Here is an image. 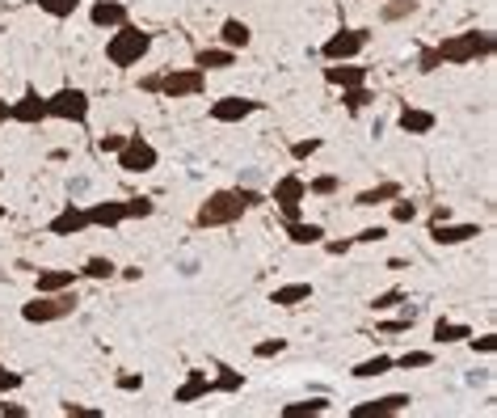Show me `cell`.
<instances>
[{
  "mask_svg": "<svg viewBox=\"0 0 497 418\" xmlns=\"http://www.w3.org/2000/svg\"><path fill=\"white\" fill-rule=\"evenodd\" d=\"M493 47L497 43H493L489 30H464V34L443 38L438 47H422L417 68H422V73H435V68H443V63H476V60H489Z\"/></svg>",
  "mask_w": 497,
  "mask_h": 418,
  "instance_id": "6da1fadb",
  "label": "cell"
},
{
  "mask_svg": "<svg viewBox=\"0 0 497 418\" xmlns=\"http://www.w3.org/2000/svg\"><path fill=\"white\" fill-rule=\"evenodd\" d=\"M266 195H257L249 186H232V190H215L198 203L195 224L198 228H228V224H241V216H249L253 208H262Z\"/></svg>",
  "mask_w": 497,
  "mask_h": 418,
  "instance_id": "7a4b0ae2",
  "label": "cell"
},
{
  "mask_svg": "<svg viewBox=\"0 0 497 418\" xmlns=\"http://www.w3.org/2000/svg\"><path fill=\"white\" fill-rule=\"evenodd\" d=\"M148 51H152V34L131 22H122V25H114V34H110V43H106V60L127 73V68H135V63L144 60Z\"/></svg>",
  "mask_w": 497,
  "mask_h": 418,
  "instance_id": "3957f363",
  "label": "cell"
},
{
  "mask_svg": "<svg viewBox=\"0 0 497 418\" xmlns=\"http://www.w3.org/2000/svg\"><path fill=\"white\" fill-rule=\"evenodd\" d=\"M139 89H148V93H165V98H198V93L206 89V73H198V68H169V73L144 76Z\"/></svg>",
  "mask_w": 497,
  "mask_h": 418,
  "instance_id": "277c9868",
  "label": "cell"
},
{
  "mask_svg": "<svg viewBox=\"0 0 497 418\" xmlns=\"http://www.w3.org/2000/svg\"><path fill=\"white\" fill-rule=\"evenodd\" d=\"M76 292L72 287H63V292H38L34 300H25L22 305V321H30V326H51V321H63L76 313Z\"/></svg>",
  "mask_w": 497,
  "mask_h": 418,
  "instance_id": "5b68a950",
  "label": "cell"
},
{
  "mask_svg": "<svg viewBox=\"0 0 497 418\" xmlns=\"http://www.w3.org/2000/svg\"><path fill=\"white\" fill-rule=\"evenodd\" d=\"M367 43H371V30H367V25H346V30H333V34L325 38L320 55H325L329 63L354 60V55H363L367 51Z\"/></svg>",
  "mask_w": 497,
  "mask_h": 418,
  "instance_id": "8992f818",
  "label": "cell"
},
{
  "mask_svg": "<svg viewBox=\"0 0 497 418\" xmlns=\"http://www.w3.org/2000/svg\"><path fill=\"white\" fill-rule=\"evenodd\" d=\"M47 119H63V123H89V93L85 89H60V93H51L47 98Z\"/></svg>",
  "mask_w": 497,
  "mask_h": 418,
  "instance_id": "52a82bcc",
  "label": "cell"
},
{
  "mask_svg": "<svg viewBox=\"0 0 497 418\" xmlns=\"http://www.w3.org/2000/svg\"><path fill=\"white\" fill-rule=\"evenodd\" d=\"M114 157H119L122 173H152L157 170V160H160V152H157L152 140H144L139 131H135V136H127V144H122Z\"/></svg>",
  "mask_w": 497,
  "mask_h": 418,
  "instance_id": "ba28073f",
  "label": "cell"
},
{
  "mask_svg": "<svg viewBox=\"0 0 497 418\" xmlns=\"http://www.w3.org/2000/svg\"><path fill=\"white\" fill-rule=\"evenodd\" d=\"M274 208L282 211V224H292L300 220V211H303V199H308V182H303L300 173H282L279 182H274Z\"/></svg>",
  "mask_w": 497,
  "mask_h": 418,
  "instance_id": "9c48e42d",
  "label": "cell"
},
{
  "mask_svg": "<svg viewBox=\"0 0 497 418\" xmlns=\"http://www.w3.org/2000/svg\"><path fill=\"white\" fill-rule=\"evenodd\" d=\"M413 406L409 394H388V397H376V402H358L350 410V418H388V414H405Z\"/></svg>",
  "mask_w": 497,
  "mask_h": 418,
  "instance_id": "30bf717a",
  "label": "cell"
},
{
  "mask_svg": "<svg viewBox=\"0 0 497 418\" xmlns=\"http://www.w3.org/2000/svg\"><path fill=\"white\" fill-rule=\"evenodd\" d=\"M85 220H89V228H119L122 220H131L127 216V203L122 199H101V203H93V208H85Z\"/></svg>",
  "mask_w": 497,
  "mask_h": 418,
  "instance_id": "8fae6325",
  "label": "cell"
},
{
  "mask_svg": "<svg viewBox=\"0 0 497 418\" xmlns=\"http://www.w3.org/2000/svg\"><path fill=\"white\" fill-rule=\"evenodd\" d=\"M9 119H13V123H25V127L43 123V119H47V98H43L38 89H25L22 98L9 106Z\"/></svg>",
  "mask_w": 497,
  "mask_h": 418,
  "instance_id": "7c38bea8",
  "label": "cell"
},
{
  "mask_svg": "<svg viewBox=\"0 0 497 418\" xmlns=\"http://www.w3.org/2000/svg\"><path fill=\"white\" fill-rule=\"evenodd\" d=\"M476 237H481V224H473V220H464V224L438 220V224H430V241H435V246H464V241H476Z\"/></svg>",
  "mask_w": 497,
  "mask_h": 418,
  "instance_id": "4fadbf2b",
  "label": "cell"
},
{
  "mask_svg": "<svg viewBox=\"0 0 497 418\" xmlns=\"http://www.w3.org/2000/svg\"><path fill=\"white\" fill-rule=\"evenodd\" d=\"M262 111V102L253 98H219L211 102V119L215 123H241V119H249V114Z\"/></svg>",
  "mask_w": 497,
  "mask_h": 418,
  "instance_id": "5bb4252c",
  "label": "cell"
},
{
  "mask_svg": "<svg viewBox=\"0 0 497 418\" xmlns=\"http://www.w3.org/2000/svg\"><path fill=\"white\" fill-rule=\"evenodd\" d=\"M206 394H215L211 376H206L203 368H190V376H186V384L173 394V402H177V406H195V402H203Z\"/></svg>",
  "mask_w": 497,
  "mask_h": 418,
  "instance_id": "9a60e30c",
  "label": "cell"
},
{
  "mask_svg": "<svg viewBox=\"0 0 497 418\" xmlns=\"http://www.w3.org/2000/svg\"><path fill=\"white\" fill-rule=\"evenodd\" d=\"M325 81H329V85H338V89L367 85V68H363V63H350V60L325 63Z\"/></svg>",
  "mask_w": 497,
  "mask_h": 418,
  "instance_id": "2e32d148",
  "label": "cell"
},
{
  "mask_svg": "<svg viewBox=\"0 0 497 418\" xmlns=\"http://www.w3.org/2000/svg\"><path fill=\"white\" fill-rule=\"evenodd\" d=\"M89 22L98 25V30H114V25L127 22V5L122 0H93L89 5Z\"/></svg>",
  "mask_w": 497,
  "mask_h": 418,
  "instance_id": "e0dca14e",
  "label": "cell"
},
{
  "mask_svg": "<svg viewBox=\"0 0 497 418\" xmlns=\"http://www.w3.org/2000/svg\"><path fill=\"white\" fill-rule=\"evenodd\" d=\"M89 220H85V208H76V203H68V208L55 216V220L47 224V233L51 237H76V233H85Z\"/></svg>",
  "mask_w": 497,
  "mask_h": 418,
  "instance_id": "ac0fdd59",
  "label": "cell"
},
{
  "mask_svg": "<svg viewBox=\"0 0 497 418\" xmlns=\"http://www.w3.org/2000/svg\"><path fill=\"white\" fill-rule=\"evenodd\" d=\"M397 123L400 131H409V136H430L435 131V111H422V106H405V111L397 114Z\"/></svg>",
  "mask_w": 497,
  "mask_h": 418,
  "instance_id": "d6986e66",
  "label": "cell"
},
{
  "mask_svg": "<svg viewBox=\"0 0 497 418\" xmlns=\"http://www.w3.org/2000/svg\"><path fill=\"white\" fill-rule=\"evenodd\" d=\"M236 63V51L232 47H203L195 51V68L198 73H224V68H232Z\"/></svg>",
  "mask_w": 497,
  "mask_h": 418,
  "instance_id": "ffe728a7",
  "label": "cell"
},
{
  "mask_svg": "<svg viewBox=\"0 0 497 418\" xmlns=\"http://www.w3.org/2000/svg\"><path fill=\"white\" fill-rule=\"evenodd\" d=\"M219 38H224V47L244 51L253 43V30H249V22H241V17H228V22L219 25Z\"/></svg>",
  "mask_w": 497,
  "mask_h": 418,
  "instance_id": "44dd1931",
  "label": "cell"
},
{
  "mask_svg": "<svg viewBox=\"0 0 497 418\" xmlns=\"http://www.w3.org/2000/svg\"><path fill=\"white\" fill-rule=\"evenodd\" d=\"M270 300L279 308H295V305H303V300H312V283H282V287L270 292Z\"/></svg>",
  "mask_w": 497,
  "mask_h": 418,
  "instance_id": "7402d4cb",
  "label": "cell"
},
{
  "mask_svg": "<svg viewBox=\"0 0 497 418\" xmlns=\"http://www.w3.org/2000/svg\"><path fill=\"white\" fill-rule=\"evenodd\" d=\"M397 195H400L397 182H379V186H367V190H358V195H354V203H358V208H379V203H392Z\"/></svg>",
  "mask_w": 497,
  "mask_h": 418,
  "instance_id": "603a6c76",
  "label": "cell"
},
{
  "mask_svg": "<svg viewBox=\"0 0 497 418\" xmlns=\"http://www.w3.org/2000/svg\"><path fill=\"white\" fill-rule=\"evenodd\" d=\"M468 334H473V326H460V321H435V343L438 346H455V343H468Z\"/></svg>",
  "mask_w": 497,
  "mask_h": 418,
  "instance_id": "cb8c5ba5",
  "label": "cell"
},
{
  "mask_svg": "<svg viewBox=\"0 0 497 418\" xmlns=\"http://www.w3.org/2000/svg\"><path fill=\"white\" fill-rule=\"evenodd\" d=\"M81 275L60 267V271H38V292H63V287H76Z\"/></svg>",
  "mask_w": 497,
  "mask_h": 418,
  "instance_id": "d4e9b609",
  "label": "cell"
},
{
  "mask_svg": "<svg viewBox=\"0 0 497 418\" xmlns=\"http://www.w3.org/2000/svg\"><path fill=\"white\" fill-rule=\"evenodd\" d=\"M287 237H292V246H320V241H325V228H320V224L292 220L287 224Z\"/></svg>",
  "mask_w": 497,
  "mask_h": 418,
  "instance_id": "484cf974",
  "label": "cell"
},
{
  "mask_svg": "<svg viewBox=\"0 0 497 418\" xmlns=\"http://www.w3.org/2000/svg\"><path fill=\"white\" fill-rule=\"evenodd\" d=\"M325 410H329L325 397H308V402H287L279 414L282 418H312V414H325Z\"/></svg>",
  "mask_w": 497,
  "mask_h": 418,
  "instance_id": "4316f807",
  "label": "cell"
},
{
  "mask_svg": "<svg viewBox=\"0 0 497 418\" xmlns=\"http://www.w3.org/2000/svg\"><path fill=\"white\" fill-rule=\"evenodd\" d=\"M215 394H241L244 389V376L236 368H228V364H215Z\"/></svg>",
  "mask_w": 497,
  "mask_h": 418,
  "instance_id": "83f0119b",
  "label": "cell"
},
{
  "mask_svg": "<svg viewBox=\"0 0 497 418\" xmlns=\"http://www.w3.org/2000/svg\"><path fill=\"white\" fill-rule=\"evenodd\" d=\"M384 372H392V355L363 359V364L354 368V381H376V376H384Z\"/></svg>",
  "mask_w": 497,
  "mask_h": 418,
  "instance_id": "f1b7e54d",
  "label": "cell"
},
{
  "mask_svg": "<svg viewBox=\"0 0 497 418\" xmlns=\"http://www.w3.org/2000/svg\"><path fill=\"white\" fill-rule=\"evenodd\" d=\"M417 9H422L417 0H388V5L379 9V17H384V22H405V17H413Z\"/></svg>",
  "mask_w": 497,
  "mask_h": 418,
  "instance_id": "f546056e",
  "label": "cell"
},
{
  "mask_svg": "<svg viewBox=\"0 0 497 418\" xmlns=\"http://www.w3.org/2000/svg\"><path fill=\"white\" fill-rule=\"evenodd\" d=\"M81 275H85V279H114V275H119V267H114V258H89L85 267H81Z\"/></svg>",
  "mask_w": 497,
  "mask_h": 418,
  "instance_id": "4dcf8cb0",
  "label": "cell"
},
{
  "mask_svg": "<svg viewBox=\"0 0 497 418\" xmlns=\"http://www.w3.org/2000/svg\"><path fill=\"white\" fill-rule=\"evenodd\" d=\"M341 102H346V111H350V114H358V111H367V106H371V89H367V85L341 89Z\"/></svg>",
  "mask_w": 497,
  "mask_h": 418,
  "instance_id": "1f68e13d",
  "label": "cell"
},
{
  "mask_svg": "<svg viewBox=\"0 0 497 418\" xmlns=\"http://www.w3.org/2000/svg\"><path fill=\"white\" fill-rule=\"evenodd\" d=\"M430 364H435V351H405L400 359H392V368H405V372L430 368Z\"/></svg>",
  "mask_w": 497,
  "mask_h": 418,
  "instance_id": "d6a6232c",
  "label": "cell"
},
{
  "mask_svg": "<svg viewBox=\"0 0 497 418\" xmlns=\"http://www.w3.org/2000/svg\"><path fill=\"white\" fill-rule=\"evenodd\" d=\"M38 9L47 13V17H60L63 22V17H72V13L81 9V0H38Z\"/></svg>",
  "mask_w": 497,
  "mask_h": 418,
  "instance_id": "836d02e7",
  "label": "cell"
},
{
  "mask_svg": "<svg viewBox=\"0 0 497 418\" xmlns=\"http://www.w3.org/2000/svg\"><path fill=\"white\" fill-rule=\"evenodd\" d=\"M413 220H417V203L405 199V195H397L392 199V224H413Z\"/></svg>",
  "mask_w": 497,
  "mask_h": 418,
  "instance_id": "e575fe53",
  "label": "cell"
},
{
  "mask_svg": "<svg viewBox=\"0 0 497 418\" xmlns=\"http://www.w3.org/2000/svg\"><path fill=\"white\" fill-rule=\"evenodd\" d=\"M338 178H333V173H320V178H312V182H308V195H320V199H329V195H338Z\"/></svg>",
  "mask_w": 497,
  "mask_h": 418,
  "instance_id": "d590c367",
  "label": "cell"
},
{
  "mask_svg": "<svg viewBox=\"0 0 497 418\" xmlns=\"http://www.w3.org/2000/svg\"><path fill=\"white\" fill-rule=\"evenodd\" d=\"M22 384H25L22 372H13V368H5V364H0V397H5V394H17Z\"/></svg>",
  "mask_w": 497,
  "mask_h": 418,
  "instance_id": "8d00e7d4",
  "label": "cell"
},
{
  "mask_svg": "<svg viewBox=\"0 0 497 418\" xmlns=\"http://www.w3.org/2000/svg\"><path fill=\"white\" fill-rule=\"evenodd\" d=\"M413 321H417V313H413V308H405V313H400L397 321H388V326H379V334H405V330H413Z\"/></svg>",
  "mask_w": 497,
  "mask_h": 418,
  "instance_id": "74e56055",
  "label": "cell"
},
{
  "mask_svg": "<svg viewBox=\"0 0 497 418\" xmlns=\"http://www.w3.org/2000/svg\"><path fill=\"white\" fill-rule=\"evenodd\" d=\"M152 211H157L152 199H127V216H131V220H148Z\"/></svg>",
  "mask_w": 497,
  "mask_h": 418,
  "instance_id": "f35d334b",
  "label": "cell"
},
{
  "mask_svg": "<svg viewBox=\"0 0 497 418\" xmlns=\"http://www.w3.org/2000/svg\"><path fill=\"white\" fill-rule=\"evenodd\" d=\"M320 152V140H295L292 144V160H308Z\"/></svg>",
  "mask_w": 497,
  "mask_h": 418,
  "instance_id": "ab89813d",
  "label": "cell"
},
{
  "mask_svg": "<svg viewBox=\"0 0 497 418\" xmlns=\"http://www.w3.org/2000/svg\"><path fill=\"white\" fill-rule=\"evenodd\" d=\"M282 351H287V343H282V338H266V343H257V346H253V355H257V359L282 355Z\"/></svg>",
  "mask_w": 497,
  "mask_h": 418,
  "instance_id": "60d3db41",
  "label": "cell"
},
{
  "mask_svg": "<svg viewBox=\"0 0 497 418\" xmlns=\"http://www.w3.org/2000/svg\"><path fill=\"white\" fill-rule=\"evenodd\" d=\"M384 237H388V228H379V224H376V228H363V233H354L350 241H354V246H371V241H384Z\"/></svg>",
  "mask_w": 497,
  "mask_h": 418,
  "instance_id": "b9f144b4",
  "label": "cell"
},
{
  "mask_svg": "<svg viewBox=\"0 0 497 418\" xmlns=\"http://www.w3.org/2000/svg\"><path fill=\"white\" fill-rule=\"evenodd\" d=\"M63 414L68 418H106V410H89V406H72V402H63Z\"/></svg>",
  "mask_w": 497,
  "mask_h": 418,
  "instance_id": "7bdbcfd3",
  "label": "cell"
},
{
  "mask_svg": "<svg viewBox=\"0 0 497 418\" xmlns=\"http://www.w3.org/2000/svg\"><path fill=\"white\" fill-rule=\"evenodd\" d=\"M400 300H405V292H400V287H392V292H379L376 300H371V308H392V305H400Z\"/></svg>",
  "mask_w": 497,
  "mask_h": 418,
  "instance_id": "ee69618b",
  "label": "cell"
},
{
  "mask_svg": "<svg viewBox=\"0 0 497 418\" xmlns=\"http://www.w3.org/2000/svg\"><path fill=\"white\" fill-rule=\"evenodd\" d=\"M119 389H122V394H139V389H144V376H135V372H122V376H119Z\"/></svg>",
  "mask_w": 497,
  "mask_h": 418,
  "instance_id": "f6af8a7d",
  "label": "cell"
},
{
  "mask_svg": "<svg viewBox=\"0 0 497 418\" xmlns=\"http://www.w3.org/2000/svg\"><path fill=\"white\" fill-rule=\"evenodd\" d=\"M473 343V351H481V355H493L497 351V334H485V338H468Z\"/></svg>",
  "mask_w": 497,
  "mask_h": 418,
  "instance_id": "bcb514c9",
  "label": "cell"
},
{
  "mask_svg": "<svg viewBox=\"0 0 497 418\" xmlns=\"http://www.w3.org/2000/svg\"><path fill=\"white\" fill-rule=\"evenodd\" d=\"M122 144H127V136H114V131H110V136L98 140V152H119Z\"/></svg>",
  "mask_w": 497,
  "mask_h": 418,
  "instance_id": "7dc6e473",
  "label": "cell"
},
{
  "mask_svg": "<svg viewBox=\"0 0 497 418\" xmlns=\"http://www.w3.org/2000/svg\"><path fill=\"white\" fill-rule=\"evenodd\" d=\"M320 246H325L333 258H341V254H350V249H354V241H320Z\"/></svg>",
  "mask_w": 497,
  "mask_h": 418,
  "instance_id": "c3c4849f",
  "label": "cell"
},
{
  "mask_svg": "<svg viewBox=\"0 0 497 418\" xmlns=\"http://www.w3.org/2000/svg\"><path fill=\"white\" fill-rule=\"evenodd\" d=\"M0 414H9V418H25L30 410L25 406H13V402H0Z\"/></svg>",
  "mask_w": 497,
  "mask_h": 418,
  "instance_id": "681fc988",
  "label": "cell"
},
{
  "mask_svg": "<svg viewBox=\"0 0 497 418\" xmlns=\"http://www.w3.org/2000/svg\"><path fill=\"white\" fill-rule=\"evenodd\" d=\"M5 123H9V102L0 98V127H5Z\"/></svg>",
  "mask_w": 497,
  "mask_h": 418,
  "instance_id": "f907efd6",
  "label": "cell"
},
{
  "mask_svg": "<svg viewBox=\"0 0 497 418\" xmlns=\"http://www.w3.org/2000/svg\"><path fill=\"white\" fill-rule=\"evenodd\" d=\"M5 216H9V211H5V203H0V220H5Z\"/></svg>",
  "mask_w": 497,
  "mask_h": 418,
  "instance_id": "816d5d0a",
  "label": "cell"
},
{
  "mask_svg": "<svg viewBox=\"0 0 497 418\" xmlns=\"http://www.w3.org/2000/svg\"><path fill=\"white\" fill-rule=\"evenodd\" d=\"M0 178H5V170H0Z\"/></svg>",
  "mask_w": 497,
  "mask_h": 418,
  "instance_id": "f5cc1de1",
  "label": "cell"
}]
</instances>
